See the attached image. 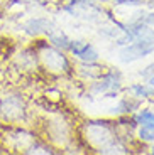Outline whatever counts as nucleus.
<instances>
[{"label":"nucleus","instance_id":"1","mask_svg":"<svg viewBox=\"0 0 154 155\" xmlns=\"http://www.w3.org/2000/svg\"><path fill=\"white\" fill-rule=\"evenodd\" d=\"M154 52V44H147L142 41H134V44H127V47H124L120 51V59L124 62H132L137 59H142Z\"/></svg>","mask_w":154,"mask_h":155},{"label":"nucleus","instance_id":"2","mask_svg":"<svg viewBox=\"0 0 154 155\" xmlns=\"http://www.w3.org/2000/svg\"><path fill=\"white\" fill-rule=\"evenodd\" d=\"M0 115L9 121H17L24 118V105L19 98H7L0 105Z\"/></svg>","mask_w":154,"mask_h":155},{"label":"nucleus","instance_id":"3","mask_svg":"<svg viewBox=\"0 0 154 155\" xmlns=\"http://www.w3.org/2000/svg\"><path fill=\"white\" fill-rule=\"evenodd\" d=\"M69 49L73 51L75 56H78V58L83 59V61L93 62V61L98 59V52L93 49V46L88 42H83V41H71V42H69Z\"/></svg>","mask_w":154,"mask_h":155},{"label":"nucleus","instance_id":"4","mask_svg":"<svg viewBox=\"0 0 154 155\" xmlns=\"http://www.w3.org/2000/svg\"><path fill=\"white\" fill-rule=\"evenodd\" d=\"M43 61L44 64H46L47 69L51 71H65L66 68H68V62H66V59L63 58L61 52H58V51L54 49H46L43 52Z\"/></svg>","mask_w":154,"mask_h":155},{"label":"nucleus","instance_id":"5","mask_svg":"<svg viewBox=\"0 0 154 155\" xmlns=\"http://www.w3.org/2000/svg\"><path fill=\"white\" fill-rule=\"evenodd\" d=\"M119 88V79L115 78V74L112 73L108 76H105L98 84L93 86V91L95 93H107L108 89H117Z\"/></svg>","mask_w":154,"mask_h":155},{"label":"nucleus","instance_id":"6","mask_svg":"<svg viewBox=\"0 0 154 155\" xmlns=\"http://www.w3.org/2000/svg\"><path fill=\"white\" fill-rule=\"evenodd\" d=\"M51 42H53L54 46H58V47H63V49H69V42H71V41H69L65 34H61V35L51 34Z\"/></svg>","mask_w":154,"mask_h":155},{"label":"nucleus","instance_id":"7","mask_svg":"<svg viewBox=\"0 0 154 155\" xmlns=\"http://www.w3.org/2000/svg\"><path fill=\"white\" fill-rule=\"evenodd\" d=\"M139 135H141L142 140H146V142H152L154 140V125H142Z\"/></svg>","mask_w":154,"mask_h":155},{"label":"nucleus","instance_id":"8","mask_svg":"<svg viewBox=\"0 0 154 155\" xmlns=\"http://www.w3.org/2000/svg\"><path fill=\"white\" fill-rule=\"evenodd\" d=\"M135 120H137L141 125H154V113L149 111V110H146V111L139 113Z\"/></svg>","mask_w":154,"mask_h":155},{"label":"nucleus","instance_id":"9","mask_svg":"<svg viewBox=\"0 0 154 155\" xmlns=\"http://www.w3.org/2000/svg\"><path fill=\"white\" fill-rule=\"evenodd\" d=\"M132 91H134V93H137L139 96H154L152 89L146 88V86H139V84H135V86H132Z\"/></svg>","mask_w":154,"mask_h":155},{"label":"nucleus","instance_id":"10","mask_svg":"<svg viewBox=\"0 0 154 155\" xmlns=\"http://www.w3.org/2000/svg\"><path fill=\"white\" fill-rule=\"evenodd\" d=\"M141 74H142V76H151V74H154V64H149Z\"/></svg>","mask_w":154,"mask_h":155},{"label":"nucleus","instance_id":"11","mask_svg":"<svg viewBox=\"0 0 154 155\" xmlns=\"http://www.w3.org/2000/svg\"><path fill=\"white\" fill-rule=\"evenodd\" d=\"M144 22L149 24V25H152V27H154V14H149V15L144 17Z\"/></svg>","mask_w":154,"mask_h":155},{"label":"nucleus","instance_id":"12","mask_svg":"<svg viewBox=\"0 0 154 155\" xmlns=\"http://www.w3.org/2000/svg\"><path fill=\"white\" fill-rule=\"evenodd\" d=\"M115 2H119V4H139L141 0H115Z\"/></svg>","mask_w":154,"mask_h":155},{"label":"nucleus","instance_id":"13","mask_svg":"<svg viewBox=\"0 0 154 155\" xmlns=\"http://www.w3.org/2000/svg\"><path fill=\"white\" fill-rule=\"evenodd\" d=\"M149 84H151V86H154V74L149 78Z\"/></svg>","mask_w":154,"mask_h":155},{"label":"nucleus","instance_id":"14","mask_svg":"<svg viewBox=\"0 0 154 155\" xmlns=\"http://www.w3.org/2000/svg\"><path fill=\"white\" fill-rule=\"evenodd\" d=\"M152 153H154V148H152Z\"/></svg>","mask_w":154,"mask_h":155},{"label":"nucleus","instance_id":"15","mask_svg":"<svg viewBox=\"0 0 154 155\" xmlns=\"http://www.w3.org/2000/svg\"><path fill=\"white\" fill-rule=\"evenodd\" d=\"M151 5H152V7H154V4H151Z\"/></svg>","mask_w":154,"mask_h":155}]
</instances>
